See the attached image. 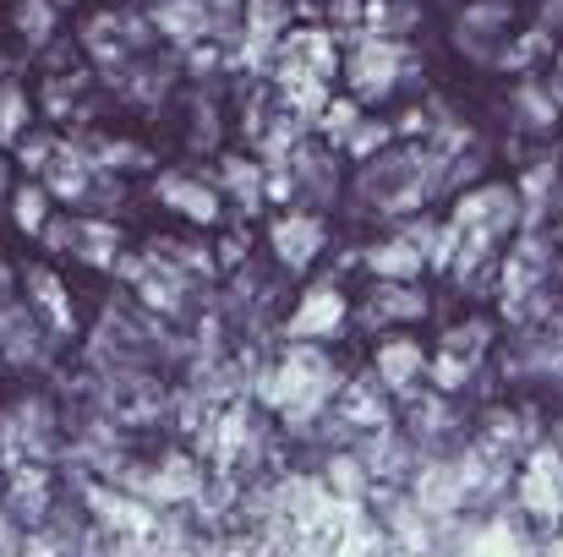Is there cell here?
I'll use <instances>...</instances> for the list:
<instances>
[{
	"mask_svg": "<svg viewBox=\"0 0 563 557\" xmlns=\"http://www.w3.org/2000/svg\"><path fill=\"white\" fill-rule=\"evenodd\" d=\"M88 509H93V520L104 525V531H115V536H126V542H143L154 525H159V509L148 503V498H137V492H126V487H88Z\"/></svg>",
	"mask_w": 563,
	"mask_h": 557,
	"instance_id": "cell-1",
	"label": "cell"
},
{
	"mask_svg": "<svg viewBox=\"0 0 563 557\" xmlns=\"http://www.w3.org/2000/svg\"><path fill=\"white\" fill-rule=\"evenodd\" d=\"M454 224H460V230H476V235H487V241H498V235H509V230L520 224V191H515V186H476L471 197H460Z\"/></svg>",
	"mask_w": 563,
	"mask_h": 557,
	"instance_id": "cell-2",
	"label": "cell"
},
{
	"mask_svg": "<svg viewBox=\"0 0 563 557\" xmlns=\"http://www.w3.org/2000/svg\"><path fill=\"white\" fill-rule=\"evenodd\" d=\"M345 318H351L345 296H340L334 285H312V290L301 296V307L290 312L285 334H290V339H334V334L345 328Z\"/></svg>",
	"mask_w": 563,
	"mask_h": 557,
	"instance_id": "cell-3",
	"label": "cell"
},
{
	"mask_svg": "<svg viewBox=\"0 0 563 557\" xmlns=\"http://www.w3.org/2000/svg\"><path fill=\"white\" fill-rule=\"evenodd\" d=\"M154 191H159L165 208H176V213L191 219V224H219L224 191H219V186H202V176H191V170H165V176L154 181Z\"/></svg>",
	"mask_w": 563,
	"mask_h": 557,
	"instance_id": "cell-4",
	"label": "cell"
},
{
	"mask_svg": "<svg viewBox=\"0 0 563 557\" xmlns=\"http://www.w3.org/2000/svg\"><path fill=\"white\" fill-rule=\"evenodd\" d=\"M208 487V470L191 459V454H165V465L148 470V503L154 509H181V503H197Z\"/></svg>",
	"mask_w": 563,
	"mask_h": 557,
	"instance_id": "cell-5",
	"label": "cell"
},
{
	"mask_svg": "<svg viewBox=\"0 0 563 557\" xmlns=\"http://www.w3.org/2000/svg\"><path fill=\"white\" fill-rule=\"evenodd\" d=\"M268 241H274V257H279L290 274H301V268H312V257L323 252V219H318V213H279L274 230H268Z\"/></svg>",
	"mask_w": 563,
	"mask_h": 557,
	"instance_id": "cell-6",
	"label": "cell"
},
{
	"mask_svg": "<svg viewBox=\"0 0 563 557\" xmlns=\"http://www.w3.org/2000/svg\"><path fill=\"white\" fill-rule=\"evenodd\" d=\"M399 66H405V55H399V44H394V38H362L345 71H351V88H356L362 99H377V93H388V88H394Z\"/></svg>",
	"mask_w": 563,
	"mask_h": 557,
	"instance_id": "cell-7",
	"label": "cell"
},
{
	"mask_svg": "<svg viewBox=\"0 0 563 557\" xmlns=\"http://www.w3.org/2000/svg\"><path fill=\"white\" fill-rule=\"evenodd\" d=\"M465 470L460 465H427L421 476H416V487H410V503L421 509V514H432V520H449L460 503H465Z\"/></svg>",
	"mask_w": 563,
	"mask_h": 557,
	"instance_id": "cell-8",
	"label": "cell"
},
{
	"mask_svg": "<svg viewBox=\"0 0 563 557\" xmlns=\"http://www.w3.org/2000/svg\"><path fill=\"white\" fill-rule=\"evenodd\" d=\"M0 350H5L11 367H33V361L44 356V334H38V323L27 318L22 301H0Z\"/></svg>",
	"mask_w": 563,
	"mask_h": 557,
	"instance_id": "cell-9",
	"label": "cell"
},
{
	"mask_svg": "<svg viewBox=\"0 0 563 557\" xmlns=\"http://www.w3.org/2000/svg\"><path fill=\"white\" fill-rule=\"evenodd\" d=\"M154 27H159L170 44L187 49V44L213 33V11H208V0H159V5H154Z\"/></svg>",
	"mask_w": 563,
	"mask_h": 557,
	"instance_id": "cell-10",
	"label": "cell"
},
{
	"mask_svg": "<svg viewBox=\"0 0 563 557\" xmlns=\"http://www.w3.org/2000/svg\"><path fill=\"white\" fill-rule=\"evenodd\" d=\"M377 367V382L383 388H394V393H405V388H416L421 382V371H427V356H421V345L416 339H383L373 356Z\"/></svg>",
	"mask_w": 563,
	"mask_h": 557,
	"instance_id": "cell-11",
	"label": "cell"
},
{
	"mask_svg": "<svg viewBox=\"0 0 563 557\" xmlns=\"http://www.w3.org/2000/svg\"><path fill=\"white\" fill-rule=\"evenodd\" d=\"M71 252H77L82 263H93V268H115V257H121V230H115L110 219H99V213H77Z\"/></svg>",
	"mask_w": 563,
	"mask_h": 557,
	"instance_id": "cell-12",
	"label": "cell"
},
{
	"mask_svg": "<svg viewBox=\"0 0 563 557\" xmlns=\"http://www.w3.org/2000/svg\"><path fill=\"white\" fill-rule=\"evenodd\" d=\"M27 307L49 323V334H71V301L49 268H27Z\"/></svg>",
	"mask_w": 563,
	"mask_h": 557,
	"instance_id": "cell-13",
	"label": "cell"
},
{
	"mask_svg": "<svg viewBox=\"0 0 563 557\" xmlns=\"http://www.w3.org/2000/svg\"><path fill=\"white\" fill-rule=\"evenodd\" d=\"M219 191H224L241 213H257V208L268 202V191H263V159H224Z\"/></svg>",
	"mask_w": 563,
	"mask_h": 557,
	"instance_id": "cell-14",
	"label": "cell"
},
{
	"mask_svg": "<svg viewBox=\"0 0 563 557\" xmlns=\"http://www.w3.org/2000/svg\"><path fill=\"white\" fill-rule=\"evenodd\" d=\"M548 279V252L542 241H520L504 263V296H526V290H542Z\"/></svg>",
	"mask_w": 563,
	"mask_h": 557,
	"instance_id": "cell-15",
	"label": "cell"
},
{
	"mask_svg": "<svg viewBox=\"0 0 563 557\" xmlns=\"http://www.w3.org/2000/svg\"><path fill=\"white\" fill-rule=\"evenodd\" d=\"M323 487H329L334 498L362 503V498L373 492V470H367V459H362V454H334V459H329V470H323Z\"/></svg>",
	"mask_w": 563,
	"mask_h": 557,
	"instance_id": "cell-16",
	"label": "cell"
},
{
	"mask_svg": "<svg viewBox=\"0 0 563 557\" xmlns=\"http://www.w3.org/2000/svg\"><path fill=\"white\" fill-rule=\"evenodd\" d=\"M421 263H427V252L416 241H383V246H373V257H367V268H373L377 279H416Z\"/></svg>",
	"mask_w": 563,
	"mask_h": 557,
	"instance_id": "cell-17",
	"label": "cell"
},
{
	"mask_svg": "<svg viewBox=\"0 0 563 557\" xmlns=\"http://www.w3.org/2000/svg\"><path fill=\"white\" fill-rule=\"evenodd\" d=\"M427 307H421V296H410L405 290V279H388L383 290L373 296V307H367V323H394V318H421Z\"/></svg>",
	"mask_w": 563,
	"mask_h": 557,
	"instance_id": "cell-18",
	"label": "cell"
},
{
	"mask_svg": "<svg viewBox=\"0 0 563 557\" xmlns=\"http://www.w3.org/2000/svg\"><path fill=\"white\" fill-rule=\"evenodd\" d=\"M44 219H49V191H44L38 181L16 186V191H11V224H16L22 235H38Z\"/></svg>",
	"mask_w": 563,
	"mask_h": 557,
	"instance_id": "cell-19",
	"label": "cell"
},
{
	"mask_svg": "<svg viewBox=\"0 0 563 557\" xmlns=\"http://www.w3.org/2000/svg\"><path fill=\"white\" fill-rule=\"evenodd\" d=\"M11 22H16V33L27 44H49V33H55V0H16Z\"/></svg>",
	"mask_w": 563,
	"mask_h": 557,
	"instance_id": "cell-20",
	"label": "cell"
},
{
	"mask_svg": "<svg viewBox=\"0 0 563 557\" xmlns=\"http://www.w3.org/2000/svg\"><path fill=\"white\" fill-rule=\"evenodd\" d=\"M33 126V110H27V93L16 82H0V143H16L22 132Z\"/></svg>",
	"mask_w": 563,
	"mask_h": 557,
	"instance_id": "cell-21",
	"label": "cell"
},
{
	"mask_svg": "<svg viewBox=\"0 0 563 557\" xmlns=\"http://www.w3.org/2000/svg\"><path fill=\"white\" fill-rule=\"evenodd\" d=\"M356 121H362V104L356 99H323V110H318V132L334 137V143H345Z\"/></svg>",
	"mask_w": 563,
	"mask_h": 557,
	"instance_id": "cell-22",
	"label": "cell"
},
{
	"mask_svg": "<svg viewBox=\"0 0 563 557\" xmlns=\"http://www.w3.org/2000/svg\"><path fill=\"white\" fill-rule=\"evenodd\" d=\"M55 148H60V143H55L49 132H33V126L16 137V159H22V170H44V165L55 159Z\"/></svg>",
	"mask_w": 563,
	"mask_h": 557,
	"instance_id": "cell-23",
	"label": "cell"
},
{
	"mask_svg": "<svg viewBox=\"0 0 563 557\" xmlns=\"http://www.w3.org/2000/svg\"><path fill=\"white\" fill-rule=\"evenodd\" d=\"M482 345H487V323H465V328H449V356H460V361H476L482 356Z\"/></svg>",
	"mask_w": 563,
	"mask_h": 557,
	"instance_id": "cell-24",
	"label": "cell"
},
{
	"mask_svg": "<svg viewBox=\"0 0 563 557\" xmlns=\"http://www.w3.org/2000/svg\"><path fill=\"white\" fill-rule=\"evenodd\" d=\"M367 11H373L377 33H399V27H410V22H416V11H410L405 0H373Z\"/></svg>",
	"mask_w": 563,
	"mask_h": 557,
	"instance_id": "cell-25",
	"label": "cell"
},
{
	"mask_svg": "<svg viewBox=\"0 0 563 557\" xmlns=\"http://www.w3.org/2000/svg\"><path fill=\"white\" fill-rule=\"evenodd\" d=\"M383 143H388V126H377V121H356V126H351V137H345V148H351L356 159L377 154Z\"/></svg>",
	"mask_w": 563,
	"mask_h": 557,
	"instance_id": "cell-26",
	"label": "cell"
},
{
	"mask_svg": "<svg viewBox=\"0 0 563 557\" xmlns=\"http://www.w3.org/2000/svg\"><path fill=\"white\" fill-rule=\"evenodd\" d=\"M465 377H471V361H460V356H449V350L432 361V382H438V388H460Z\"/></svg>",
	"mask_w": 563,
	"mask_h": 557,
	"instance_id": "cell-27",
	"label": "cell"
},
{
	"mask_svg": "<svg viewBox=\"0 0 563 557\" xmlns=\"http://www.w3.org/2000/svg\"><path fill=\"white\" fill-rule=\"evenodd\" d=\"M520 110H526V121H531V126H548V121H553V99H542V93H537V82H526V88H520Z\"/></svg>",
	"mask_w": 563,
	"mask_h": 557,
	"instance_id": "cell-28",
	"label": "cell"
},
{
	"mask_svg": "<svg viewBox=\"0 0 563 557\" xmlns=\"http://www.w3.org/2000/svg\"><path fill=\"white\" fill-rule=\"evenodd\" d=\"M5 285H11V268H5V263H0V296H5Z\"/></svg>",
	"mask_w": 563,
	"mask_h": 557,
	"instance_id": "cell-29",
	"label": "cell"
},
{
	"mask_svg": "<svg viewBox=\"0 0 563 557\" xmlns=\"http://www.w3.org/2000/svg\"><path fill=\"white\" fill-rule=\"evenodd\" d=\"M5 181H11V176H5V159H0V191H5Z\"/></svg>",
	"mask_w": 563,
	"mask_h": 557,
	"instance_id": "cell-30",
	"label": "cell"
},
{
	"mask_svg": "<svg viewBox=\"0 0 563 557\" xmlns=\"http://www.w3.org/2000/svg\"><path fill=\"white\" fill-rule=\"evenodd\" d=\"M553 88H559V99H563V60H559V82H553Z\"/></svg>",
	"mask_w": 563,
	"mask_h": 557,
	"instance_id": "cell-31",
	"label": "cell"
},
{
	"mask_svg": "<svg viewBox=\"0 0 563 557\" xmlns=\"http://www.w3.org/2000/svg\"><path fill=\"white\" fill-rule=\"evenodd\" d=\"M60 5H71V0H55V11H60Z\"/></svg>",
	"mask_w": 563,
	"mask_h": 557,
	"instance_id": "cell-32",
	"label": "cell"
}]
</instances>
